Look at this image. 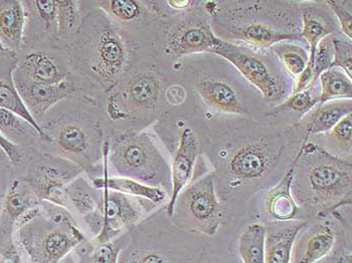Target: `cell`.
<instances>
[{
  "label": "cell",
  "instance_id": "e575fe53",
  "mask_svg": "<svg viewBox=\"0 0 352 263\" xmlns=\"http://www.w3.org/2000/svg\"><path fill=\"white\" fill-rule=\"evenodd\" d=\"M311 91L312 89L310 88L300 93H292L284 103L280 104L269 111L266 114L267 116H275L285 111H293V112L297 113L308 112L317 104H319V95L313 97Z\"/></svg>",
  "mask_w": 352,
  "mask_h": 263
},
{
  "label": "cell",
  "instance_id": "f35d334b",
  "mask_svg": "<svg viewBox=\"0 0 352 263\" xmlns=\"http://www.w3.org/2000/svg\"><path fill=\"white\" fill-rule=\"evenodd\" d=\"M340 23L341 32L349 41L352 40V1L351 0H327L324 1Z\"/></svg>",
  "mask_w": 352,
  "mask_h": 263
},
{
  "label": "cell",
  "instance_id": "60d3db41",
  "mask_svg": "<svg viewBox=\"0 0 352 263\" xmlns=\"http://www.w3.org/2000/svg\"><path fill=\"white\" fill-rule=\"evenodd\" d=\"M0 149L6 154L8 160L14 164H19L23 160V152L21 148L4 138L1 133H0Z\"/></svg>",
  "mask_w": 352,
  "mask_h": 263
},
{
  "label": "cell",
  "instance_id": "d590c367",
  "mask_svg": "<svg viewBox=\"0 0 352 263\" xmlns=\"http://www.w3.org/2000/svg\"><path fill=\"white\" fill-rule=\"evenodd\" d=\"M332 38L333 36H328L317 45L315 51L314 60H313L312 71L313 82H316L324 71L330 69V65L333 58V45H332Z\"/></svg>",
  "mask_w": 352,
  "mask_h": 263
},
{
  "label": "cell",
  "instance_id": "cb8c5ba5",
  "mask_svg": "<svg viewBox=\"0 0 352 263\" xmlns=\"http://www.w3.org/2000/svg\"><path fill=\"white\" fill-rule=\"evenodd\" d=\"M195 89L206 105L227 114H243L245 106L234 89L221 80H199Z\"/></svg>",
  "mask_w": 352,
  "mask_h": 263
},
{
  "label": "cell",
  "instance_id": "277c9868",
  "mask_svg": "<svg viewBox=\"0 0 352 263\" xmlns=\"http://www.w3.org/2000/svg\"><path fill=\"white\" fill-rule=\"evenodd\" d=\"M38 215L19 225V241L30 263H62L86 242L77 224L58 225L45 216V220H38Z\"/></svg>",
  "mask_w": 352,
  "mask_h": 263
},
{
  "label": "cell",
  "instance_id": "d6a6232c",
  "mask_svg": "<svg viewBox=\"0 0 352 263\" xmlns=\"http://www.w3.org/2000/svg\"><path fill=\"white\" fill-rule=\"evenodd\" d=\"M272 49L293 77L298 78L308 66L309 54L301 45L280 43L273 45Z\"/></svg>",
  "mask_w": 352,
  "mask_h": 263
},
{
  "label": "cell",
  "instance_id": "4fadbf2b",
  "mask_svg": "<svg viewBox=\"0 0 352 263\" xmlns=\"http://www.w3.org/2000/svg\"><path fill=\"white\" fill-rule=\"evenodd\" d=\"M336 241V230L329 222H307L293 243L290 263L320 262L332 251Z\"/></svg>",
  "mask_w": 352,
  "mask_h": 263
},
{
  "label": "cell",
  "instance_id": "8d00e7d4",
  "mask_svg": "<svg viewBox=\"0 0 352 263\" xmlns=\"http://www.w3.org/2000/svg\"><path fill=\"white\" fill-rule=\"evenodd\" d=\"M333 58L330 69L338 67L352 79V43L351 41L332 38Z\"/></svg>",
  "mask_w": 352,
  "mask_h": 263
},
{
  "label": "cell",
  "instance_id": "3957f363",
  "mask_svg": "<svg viewBox=\"0 0 352 263\" xmlns=\"http://www.w3.org/2000/svg\"><path fill=\"white\" fill-rule=\"evenodd\" d=\"M108 161L121 177L160 187L170 174L166 161L147 134L124 136L109 149Z\"/></svg>",
  "mask_w": 352,
  "mask_h": 263
},
{
  "label": "cell",
  "instance_id": "2e32d148",
  "mask_svg": "<svg viewBox=\"0 0 352 263\" xmlns=\"http://www.w3.org/2000/svg\"><path fill=\"white\" fill-rule=\"evenodd\" d=\"M21 53L23 54L17 56L15 69L28 80L41 84H56L68 79L66 67L53 54L36 49H21Z\"/></svg>",
  "mask_w": 352,
  "mask_h": 263
},
{
  "label": "cell",
  "instance_id": "83f0119b",
  "mask_svg": "<svg viewBox=\"0 0 352 263\" xmlns=\"http://www.w3.org/2000/svg\"><path fill=\"white\" fill-rule=\"evenodd\" d=\"M302 19H303V27H302L301 34L309 43V62L307 67L312 69L317 45L321 40L331 34L332 25H330L329 21L326 19L324 15H321L318 10L310 6L302 10Z\"/></svg>",
  "mask_w": 352,
  "mask_h": 263
},
{
  "label": "cell",
  "instance_id": "e0dca14e",
  "mask_svg": "<svg viewBox=\"0 0 352 263\" xmlns=\"http://www.w3.org/2000/svg\"><path fill=\"white\" fill-rule=\"evenodd\" d=\"M17 65V54L12 52H0V108H8L30 123L43 140L50 141L40 125L21 101L14 80V71Z\"/></svg>",
  "mask_w": 352,
  "mask_h": 263
},
{
  "label": "cell",
  "instance_id": "7a4b0ae2",
  "mask_svg": "<svg viewBox=\"0 0 352 263\" xmlns=\"http://www.w3.org/2000/svg\"><path fill=\"white\" fill-rule=\"evenodd\" d=\"M72 62L81 73L106 89L122 77L128 60L127 45L102 10L87 15L72 41Z\"/></svg>",
  "mask_w": 352,
  "mask_h": 263
},
{
  "label": "cell",
  "instance_id": "f1b7e54d",
  "mask_svg": "<svg viewBox=\"0 0 352 263\" xmlns=\"http://www.w3.org/2000/svg\"><path fill=\"white\" fill-rule=\"evenodd\" d=\"M321 93L319 104L333 100H351L352 82L351 78L338 67L327 69L320 76Z\"/></svg>",
  "mask_w": 352,
  "mask_h": 263
},
{
  "label": "cell",
  "instance_id": "44dd1931",
  "mask_svg": "<svg viewBox=\"0 0 352 263\" xmlns=\"http://www.w3.org/2000/svg\"><path fill=\"white\" fill-rule=\"evenodd\" d=\"M297 157L291 165L290 169L285 174L283 179L267 193L265 197V206L272 218L281 222L297 220L301 215V209L295 201L291 191Z\"/></svg>",
  "mask_w": 352,
  "mask_h": 263
},
{
  "label": "cell",
  "instance_id": "5bb4252c",
  "mask_svg": "<svg viewBox=\"0 0 352 263\" xmlns=\"http://www.w3.org/2000/svg\"><path fill=\"white\" fill-rule=\"evenodd\" d=\"M81 170L77 167L71 168L69 164L60 163L41 165L38 168V176L34 178L32 185V191L41 201H47L54 205L69 208L66 187Z\"/></svg>",
  "mask_w": 352,
  "mask_h": 263
},
{
  "label": "cell",
  "instance_id": "74e56055",
  "mask_svg": "<svg viewBox=\"0 0 352 263\" xmlns=\"http://www.w3.org/2000/svg\"><path fill=\"white\" fill-rule=\"evenodd\" d=\"M330 141L333 143L339 151L349 152L351 154L352 144V113L347 115L344 118L332 128L329 131Z\"/></svg>",
  "mask_w": 352,
  "mask_h": 263
},
{
  "label": "cell",
  "instance_id": "ffe728a7",
  "mask_svg": "<svg viewBox=\"0 0 352 263\" xmlns=\"http://www.w3.org/2000/svg\"><path fill=\"white\" fill-rule=\"evenodd\" d=\"M69 207L75 208L85 219L91 231L97 236L102 227V216L100 212L102 192L94 191L88 182L82 178L74 180L66 187Z\"/></svg>",
  "mask_w": 352,
  "mask_h": 263
},
{
  "label": "cell",
  "instance_id": "484cf974",
  "mask_svg": "<svg viewBox=\"0 0 352 263\" xmlns=\"http://www.w3.org/2000/svg\"><path fill=\"white\" fill-rule=\"evenodd\" d=\"M352 113L351 100H333L319 104V106L308 115L306 132L309 138L313 135L331 131L332 128Z\"/></svg>",
  "mask_w": 352,
  "mask_h": 263
},
{
  "label": "cell",
  "instance_id": "603a6c76",
  "mask_svg": "<svg viewBox=\"0 0 352 263\" xmlns=\"http://www.w3.org/2000/svg\"><path fill=\"white\" fill-rule=\"evenodd\" d=\"M41 202L30 185L14 180L2 201V219L10 225H19Z\"/></svg>",
  "mask_w": 352,
  "mask_h": 263
},
{
  "label": "cell",
  "instance_id": "7402d4cb",
  "mask_svg": "<svg viewBox=\"0 0 352 263\" xmlns=\"http://www.w3.org/2000/svg\"><path fill=\"white\" fill-rule=\"evenodd\" d=\"M109 149V144H105L103 148L104 176L103 178H96L93 180L96 189L101 190L103 187H107L109 190L117 191L129 196L142 198L153 204H160L164 201L166 195L160 187L149 186L130 178L110 177L108 175Z\"/></svg>",
  "mask_w": 352,
  "mask_h": 263
},
{
  "label": "cell",
  "instance_id": "6da1fadb",
  "mask_svg": "<svg viewBox=\"0 0 352 263\" xmlns=\"http://www.w3.org/2000/svg\"><path fill=\"white\" fill-rule=\"evenodd\" d=\"M291 191L300 209L315 211L318 217L351 205V158L332 155L305 139L297 155Z\"/></svg>",
  "mask_w": 352,
  "mask_h": 263
},
{
  "label": "cell",
  "instance_id": "f546056e",
  "mask_svg": "<svg viewBox=\"0 0 352 263\" xmlns=\"http://www.w3.org/2000/svg\"><path fill=\"white\" fill-rule=\"evenodd\" d=\"M267 228L250 224L239 240V252L244 263H265V237Z\"/></svg>",
  "mask_w": 352,
  "mask_h": 263
},
{
  "label": "cell",
  "instance_id": "9a60e30c",
  "mask_svg": "<svg viewBox=\"0 0 352 263\" xmlns=\"http://www.w3.org/2000/svg\"><path fill=\"white\" fill-rule=\"evenodd\" d=\"M197 156L199 141L197 135L190 128H184L180 133L179 144L171 167V197L166 208L168 216H173L178 195L190 184Z\"/></svg>",
  "mask_w": 352,
  "mask_h": 263
},
{
  "label": "cell",
  "instance_id": "8fae6325",
  "mask_svg": "<svg viewBox=\"0 0 352 263\" xmlns=\"http://www.w3.org/2000/svg\"><path fill=\"white\" fill-rule=\"evenodd\" d=\"M50 142L54 141L58 147L73 159L90 162L95 152H99L101 131L95 125L82 121L64 122L54 128V132L45 133Z\"/></svg>",
  "mask_w": 352,
  "mask_h": 263
},
{
  "label": "cell",
  "instance_id": "4dcf8cb0",
  "mask_svg": "<svg viewBox=\"0 0 352 263\" xmlns=\"http://www.w3.org/2000/svg\"><path fill=\"white\" fill-rule=\"evenodd\" d=\"M0 133L4 138L19 147L30 142L34 137H40L25 119L4 108H0Z\"/></svg>",
  "mask_w": 352,
  "mask_h": 263
},
{
  "label": "cell",
  "instance_id": "ab89813d",
  "mask_svg": "<svg viewBox=\"0 0 352 263\" xmlns=\"http://www.w3.org/2000/svg\"><path fill=\"white\" fill-rule=\"evenodd\" d=\"M121 247L114 242L96 245V249L91 255V263H118Z\"/></svg>",
  "mask_w": 352,
  "mask_h": 263
},
{
  "label": "cell",
  "instance_id": "ac0fdd59",
  "mask_svg": "<svg viewBox=\"0 0 352 263\" xmlns=\"http://www.w3.org/2000/svg\"><path fill=\"white\" fill-rule=\"evenodd\" d=\"M25 12V40L23 49L41 40V36L56 34V0H34L23 1Z\"/></svg>",
  "mask_w": 352,
  "mask_h": 263
},
{
  "label": "cell",
  "instance_id": "52a82bcc",
  "mask_svg": "<svg viewBox=\"0 0 352 263\" xmlns=\"http://www.w3.org/2000/svg\"><path fill=\"white\" fill-rule=\"evenodd\" d=\"M280 148L268 140L247 143L234 150L226 163L230 183H256L270 173L279 159Z\"/></svg>",
  "mask_w": 352,
  "mask_h": 263
},
{
  "label": "cell",
  "instance_id": "30bf717a",
  "mask_svg": "<svg viewBox=\"0 0 352 263\" xmlns=\"http://www.w3.org/2000/svg\"><path fill=\"white\" fill-rule=\"evenodd\" d=\"M14 80L21 101L38 125L52 106L80 92L74 82L68 79L56 84H41L28 80L16 69L14 71Z\"/></svg>",
  "mask_w": 352,
  "mask_h": 263
},
{
  "label": "cell",
  "instance_id": "ba28073f",
  "mask_svg": "<svg viewBox=\"0 0 352 263\" xmlns=\"http://www.w3.org/2000/svg\"><path fill=\"white\" fill-rule=\"evenodd\" d=\"M102 190L100 212L102 216V227L96 236V245L112 242L123 230L130 229L143 214V206L133 196L109 190L103 187Z\"/></svg>",
  "mask_w": 352,
  "mask_h": 263
},
{
  "label": "cell",
  "instance_id": "8992f818",
  "mask_svg": "<svg viewBox=\"0 0 352 263\" xmlns=\"http://www.w3.org/2000/svg\"><path fill=\"white\" fill-rule=\"evenodd\" d=\"M162 95V82L153 71H143L111 89L107 112L115 121L138 119L155 112Z\"/></svg>",
  "mask_w": 352,
  "mask_h": 263
},
{
  "label": "cell",
  "instance_id": "7bdbcfd3",
  "mask_svg": "<svg viewBox=\"0 0 352 263\" xmlns=\"http://www.w3.org/2000/svg\"><path fill=\"white\" fill-rule=\"evenodd\" d=\"M165 3L170 6V8H173V10H184L190 8V6L195 4V2L190 1V0H169V1L165 2Z\"/></svg>",
  "mask_w": 352,
  "mask_h": 263
},
{
  "label": "cell",
  "instance_id": "836d02e7",
  "mask_svg": "<svg viewBox=\"0 0 352 263\" xmlns=\"http://www.w3.org/2000/svg\"><path fill=\"white\" fill-rule=\"evenodd\" d=\"M98 8L120 23H129L142 17V2L135 0H105L98 1Z\"/></svg>",
  "mask_w": 352,
  "mask_h": 263
},
{
  "label": "cell",
  "instance_id": "1f68e13d",
  "mask_svg": "<svg viewBox=\"0 0 352 263\" xmlns=\"http://www.w3.org/2000/svg\"><path fill=\"white\" fill-rule=\"evenodd\" d=\"M56 36L60 40L73 41L81 21H80V2L69 0H56Z\"/></svg>",
  "mask_w": 352,
  "mask_h": 263
},
{
  "label": "cell",
  "instance_id": "b9f144b4",
  "mask_svg": "<svg viewBox=\"0 0 352 263\" xmlns=\"http://www.w3.org/2000/svg\"><path fill=\"white\" fill-rule=\"evenodd\" d=\"M0 263H21V255L14 244L10 245L0 256Z\"/></svg>",
  "mask_w": 352,
  "mask_h": 263
},
{
  "label": "cell",
  "instance_id": "7c38bea8",
  "mask_svg": "<svg viewBox=\"0 0 352 263\" xmlns=\"http://www.w3.org/2000/svg\"><path fill=\"white\" fill-rule=\"evenodd\" d=\"M221 41L206 23H182L169 32L165 49L175 58L193 54H216Z\"/></svg>",
  "mask_w": 352,
  "mask_h": 263
},
{
  "label": "cell",
  "instance_id": "d6986e66",
  "mask_svg": "<svg viewBox=\"0 0 352 263\" xmlns=\"http://www.w3.org/2000/svg\"><path fill=\"white\" fill-rule=\"evenodd\" d=\"M25 12L23 1L0 0V43L6 51L19 54L23 47Z\"/></svg>",
  "mask_w": 352,
  "mask_h": 263
},
{
  "label": "cell",
  "instance_id": "4316f807",
  "mask_svg": "<svg viewBox=\"0 0 352 263\" xmlns=\"http://www.w3.org/2000/svg\"><path fill=\"white\" fill-rule=\"evenodd\" d=\"M306 224L304 221L275 230H266L265 263H290L293 243Z\"/></svg>",
  "mask_w": 352,
  "mask_h": 263
},
{
  "label": "cell",
  "instance_id": "5b68a950",
  "mask_svg": "<svg viewBox=\"0 0 352 263\" xmlns=\"http://www.w3.org/2000/svg\"><path fill=\"white\" fill-rule=\"evenodd\" d=\"M182 229L214 236L223 221L217 199L216 172L188 184L176 199L173 216Z\"/></svg>",
  "mask_w": 352,
  "mask_h": 263
},
{
  "label": "cell",
  "instance_id": "d4e9b609",
  "mask_svg": "<svg viewBox=\"0 0 352 263\" xmlns=\"http://www.w3.org/2000/svg\"><path fill=\"white\" fill-rule=\"evenodd\" d=\"M230 32L232 38L244 41L258 49H269L285 41L299 40L300 38V34L296 32H281L260 21L247 23L242 27L234 28Z\"/></svg>",
  "mask_w": 352,
  "mask_h": 263
},
{
  "label": "cell",
  "instance_id": "ee69618b",
  "mask_svg": "<svg viewBox=\"0 0 352 263\" xmlns=\"http://www.w3.org/2000/svg\"><path fill=\"white\" fill-rule=\"evenodd\" d=\"M6 51V49H4V47H2L1 43H0V52Z\"/></svg>",
  "mask_w": 352,
  "mask_h": 263
},
{
  "label": "cell",
  "instance_id": "9c48e42d",
  "mask_svg": "<svg viewBox=\"0 0 352 263\" xmlns=\"http://www.w3.org/2000/svg\"><path fill=\"white\" fill-rule=\"evenodd\" d=\"M214 54L226 58L234 65L245 80H249L262 93L265 99L277 100L283 95L284 87L260 58L223 40H221Z\"/></svg>",
  "mask_w": 352,
  "mask_h": 263
}]
</instances>
